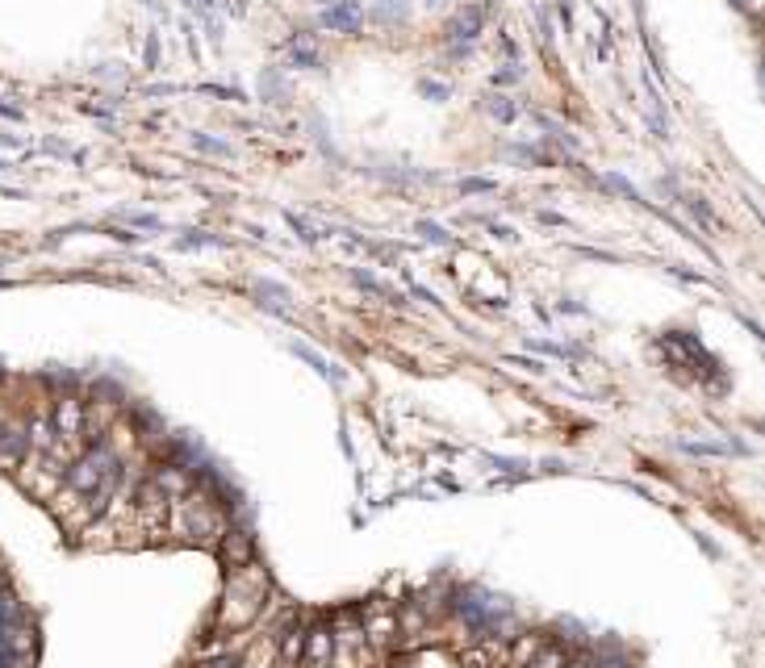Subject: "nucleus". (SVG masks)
<instances>
[{
  "label": "nucleus",
  "mask_w": 765,
  "mask_h": 668,
  "mask_svg": "<svg viewBox=\"0 0 765 668\" xmlns=\"http://www.w3.org/2000/svg\"><path fill=\"white\" fill-rule=\"evenodd\" d=\"M264 602V572L243 568L226 585V606H222V627H247Z\"/></svg>",
  "instance_id": "nucleus-1"
},
{
  "label": "nucleus",
  "mask_w": 765,
  "mask_h": 668,
  "mask_svg": "<svg viewBox=\"0 0 765 668\" xmlns=\"http://www.w3.org/2000/svg\"><path fill=\"white\" fill-rule=\"evenodd\" d=\"M456 276L477 301H498V305L506 301V280L481 255H456Z\"/></svg>",
  "instance_id": "nucleus-2"
},
{
  "label": "nucleus",
  "mask_w": 765,
  "mask_h": 668,
  "mask_svg": "<svg viewBox=\"0 0 765 668\" xmlns=\"http://www.w3.org/2000/svg\"><path fill=\"white\" fill-rule=\"evenodd\" d=\"M55 431H59V439H80V431H84V405L76 401V397H63L59 401V410H55Z\"/></svg>",
  "instance_id": "nucleus-3"
},
{
  "label": "nucleus",
  "mask_w": 765,
  "mask_h": 668,
  "mask_svg": "<svg viewBox=\"0 0 765 668\" xmlns=\"http://www.w3.org/2000/svg\"><path fill=\"white\" fill-rule=\"evenodd\" d=\"M301 652H306L310 668H322V664L331 660V652H335V635H331L327 627H314V631L306 635V643H301Z\"/></svg>",
  "instance_id": "nucleus-4"
},
{
  "label": "nucleus",
  "mask_w": 765,
  "mask_h": 668,
  "mask_svg": "<svg viewBox=\"0 0 765 668\" xmlns=\"http://www.w3.org/2000/svg\"><path fill=\"white\" fill-rule=\"evenodd\" d=\"M155 485H159V493H164V497H184V493H189V472L168 464L164 472H155Z\"/></svg>",
  "instance_id": "nucleus-5"
},
{
  "label": "nucleus",
  "mask_w": 765,
  "mask_h": 668,
  "mask_svg": "<svg viewBox=\"0 0 765 668\" xmlns=\"http://www.w3.org/2000/svg\"><path fill=\"white\" fill-rule=\"evenodd\" d=\"M544 648V639L540 635H519V643H515V652H510V664H515V668H523L531 656H536Z\"/></svg>",
  "instance_id": "nucleus-6"
}]
</instances>
